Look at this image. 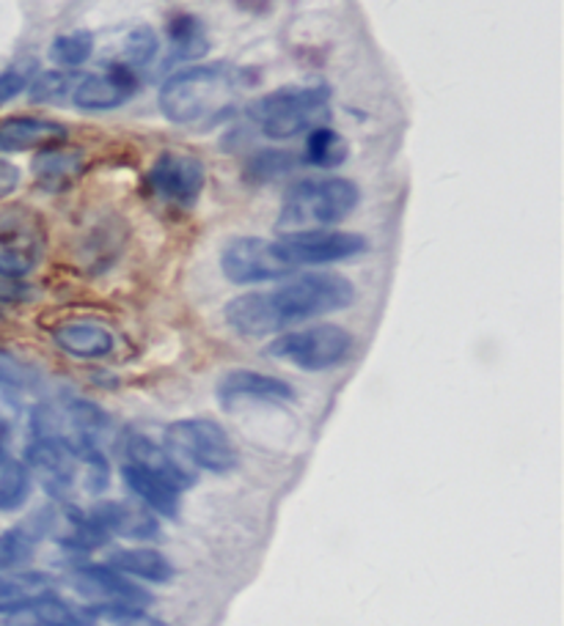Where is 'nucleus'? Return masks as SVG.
I'll use <instances>...</instances> for the list:
<instances>
[{"instance_id": "e433bc0d", "label": "nucleus", "mask_w": 564, "mask_h": 626, "mask_svg": "<svg viewBox=\"0 0 564 626\" xmlns=\"http://www.w3.org/2000/svg\"><path fill=\"white\" fill-rule=\"evenodd\" d=\"M0 626H3V624H0Z\"/></svg>"}, {"instance_id": "9b49d317", "label": "nucleus", "mask_w": 564, "mask_h": 626, "mask_svg": "<svg viewBox=\"0 0 564 626\" xmlns=\"http://www.w3.org/2000/svg\"><path fill=\"white\" fill-rule=\"evenodd\" d=\"M26 460L31 473H37L44 489L56 497L67 495L78 478V448L63 434H33Z\"/></svg>"}, {"instance_id": "b1692460", "label": "nucleus", "mask_w": 564, "mask_h": 626, "mask_svg": "<svg viewBox=\"0 0 564 626\" xmlns=\"http://www.w3.org/2000/svg\"><path fill=\"white\" fill-rule=\"evenodd\" d=\"M50 579L37 572H0V616L31 605L39 596L50 594Z\"/></svg>"}, {"instance_id": "f704fd0d", "label": "nucleus", "mask_w": 564, "mask_h": 626, "mask_svg": "<svg viewBox=\"0 0 564 626\" xmlns=\"http://www.w3.org/2000/svg\"><path fill=\"white\" fill-rule=\"evenodd\" d=\"M22 85H26V83H22V78L17 72L0 74V104L14 100V97L22 91Z\"/></svg>"}, {"instance_id": "473e14b6", "label": "nucleus", "mask_w": 564, "mask_h": 626, "mask_svg": "<svg viewBox=\"0 0 564 626\" xmlns=\"http://www.w3.org/2000/svg\"><path fill=\"white\" fill-rule=\"evenodd\" d=\"M33 385V371L26 363L17 361L14 355L0 350V387H11V391H26Z\"/></svg>"}, {"instance_id": "4be33fe9", "label": "nucleus", "mask_w": 564, "mask_h": 626, "mask_svg": "<svg viewBox=\"0 0 564 626\" xmlns=\"http://www.w3.org/2000/svg\"><path fill=\"white\" fill-rule=\"evenodd\" d=\"M80 173H83V154L74 152V149L50 147L42 149L33 160V179H37L39 188L50 190V193L67 190Z\"/></svg>"}, {"instance_id": "c9c22d12", "label": "nucleus", "mask_w": 564, "mask_h": 626, "mask_svg": "<svg viewBox=\"0 0 564 626\" xmlns=\"http://www.w3.org/2000/svg\"><path fill=\"white\" fill-rule=\"evenodd\" d=\"M6 451H9V423L0 417V465L6 462Z\"/></svg>"}, {"instance_id": "39448f33", "label": "nucleus", "mask_w": 564, "mask_h": 626, "mask_svg": "<svg viewBox=\"0 0 564 626\" xmlns=\"http://www.w3.org/2000/svg\"><path fill=\"white\" fill-rule=\"evenodd\" d=\"M163 445L182 467L190 473L204 470V473L223 475L238 467V448L221 423L210 417H185L174 421L163 434Z\"/></svg>"}, {"instance_id": "ddd939ff", "label": "nucleus", "mask_w": 564, "mask_h": 626, "mask_svg": "<svg viewBox=\"0 0 564 626\" xmlns=\"http://www.w3.org/2000/svg\"><path fill=\"white\" fill-rule=\"evenodd\" d=\"M218 398L226 407H232L238 402L284 404L295 398V387L290 382L279 380V376L262 374V371L234 368L229 374H223L221 382H218Z\"/></svg>"}, {"instance_id": "5701e85b", "label": "nucleus", "mask_w": 564, "mask_h": 626, "mask_svg": "<svg viewBox=\"0 0 564 626\" xmlns=\"http://www.w3.org/2000/svg\"><path fill=\"white\" fill-rule=\"evenodd\" d=\"M108 566L122 572L124 577H135L152 585H165L174 579V564H171L163 553H158V549L152 547L117 549V553L111 555V564Z\"/></svg>"}, {"instance_id": "f8f14e48", "label": "nucleus", "mask_w": 564, "mask_h": 626, "mask_svg": "<svg viewBox=\"0 0 564 626\" xmlns=\"http://www.w3.org/2000/svg\"><path fill=\"white\" fill-rule=\"evenodd\" d=\"M72 588L91 605H127V607H149L152 596L147 588L132 583L113 566L83 564L72 572Z\"/></svg>"}, {"instance_id": "423d86ee", "label": "nucleus", "mask_w": 564, "mask_h": 626, "mask_svg": "<svg viewBox=\"0 0 564 626\" xmlns=\"http://www.w3.org/2000/svg\"><path fill=\"white\" fill-rule=\"evenodd\" d=\"M353 335L339 324H314L279 335L268 355L303 371H331L353 355Z\"/></svg>"}, {"instance_id": "c756f323", "label": "nucleus", "mask_w": 564, "mask_h": 626, "mask_svg": "<svg viewBox=\"0 0 564 626\" xmlns=\"http://www.w3.org/2000/svg\"><path fill=\"white\" fill-rule=\"evenodd\" d=\"M85 610L91 613V618H102V622L113 626H169L160 618H154L152 613H147V607H127V605H89Z\"/></svg>"}, {"instance_id": "cd10ccee", "label": "nucleus", "mask_w": 564, "mask_h": 626, "mask_svg": "<svg viewBox=\"0 0 564 626\" xmlns=\"http://www.w3.org/2000/svg\"><path fill=\"white\" fill-rule=\"evenodd\" d=\"M94 52V37L89 31H72V33H61V37L53 39L50 44V61L59 63L63 69H74L83 67L85 61Z\"/></svg>"}, {"instance_id": "72a5a7b5", "label": "nucleus", "mask_w": 564, "mask_h": 626, "mask_svg": "<svg viewBox=\"0 0 564 626\" xmlns=\"http://www.w3.org/2000/svg\"><path fill=\"white\" fill-rule=\"evenodd\" d=\"M20 188V168L0 156V201Z\"/></svg>"}, {"instance_id": "bb28decb", "label": "nucleus", "mask_w": 564, "mask_h": 626, "mask_svg": "<svg viewBox=\"0 0 564 626\" xmlns=\"http://www.w3.org/2000/svg\"><path fill=\"white\" fill-rule=\"evenodd\" d=\"M303 160L314 168H336L348 160V141L331 127L320 124L306 132V149Z\"/></svg>"}, {"instance_id": "9d476101", "label": "nucleus", "mask_w": 564, "mask_h": 626, "mask_svg": "<svg viewBox=\"0 0 564 626\" xmlns=\"http://www.w3.org/2000/svg\"><path fill=\"white\" fill-rule=\"evenodd\" d=\"M149 190L171 206L190 209L204 193L207 168L199 156L185 152H163L149 168Z\"/></svg>"}, {"instance_id": "a211bd4d", "label": "nucleus", "mask_w": 564, "mask_h": 626, "mask_svg": "<svg viewBox=\"0 0 564 626\" xmlns=\"http://www.w3.org/2000/svg\"><path fill=\"white\" fill-rule=\"evenodd\" d=\"M53 514L56 512H50V508H39L33 517H28L26 522H20V525L0 533V572H14L17 566H22L37 553L39 542L53 531Z\"/></svg>"}, {"instance_id": "6ab92c4d", "label": "nucleus", "mask_w": 564, "mask_h": 626, "mask_svg": "<svg viewBox=\"0 0 564 626\" xmlns=\"http://www.w3.org/2000/svg\"><path fill=\"white\" fill-rule=\"evenodd\" d=\"M3 626H91L94 624V618H91V613L80 610V607L69 605L67 599H61V596H56L53 590L44 596H39V599H33L31 605L20 607V610L9 613V616H3Z\"/></svg>"}, {"instance_id": "f03ea898", "label": "nucleus", "mask_w": 564, "mask_h": 626, "mask_svg": "<svg viewBox=\"0 0 564 626\" xmlns=\"http://www.w3.org/2000/svg\"><path fill=\"white\" fill-rule=\"evenodd\" d=\"M361 201L359 184L344 176L301 179L286 190L275 229L281 234L331 229L355 212Z\"/></svg>"}, {"instance_id": "393cba45", "label": "nucleus", "mask_w": 564, "mask_h": 626, "mask_svg": "<svg viewBox=\"0 0 564 626\" xmlns=\"http://www.w3.org/2000/svg\"><path fill=\"white\" fill-rule=\"evenodd\" d=\"M165 33H169V48L174 61H195V58H201L210 50L204 26L190 14L171 17Z\"/></svg>"}, {"instance_id": "2f4dec72", "label": "nucleus", "mask_w": 564, "mask_h": 626, "mask_svg": "<svg viewBox=\"0 0 564 626\" xmlns=\"http://www.w3.org/2000/svg\"><path fill=\"white\" fill-rule=\"evenodd\" d=\"M72 89V78L67 72H44L33 80L31 100L33 102H56L63 100Z\"/></svg>"}, {"instance_id": "aec40b11", "label": "nucleus", "mask_w": 564, "mask_h": 626, "mask_svg": "<svg viewBox=\"0 0 564 626\" xmlns=\"http://www.w3.org/2000/svg\"><path fill=\"white\" fill-rule=\"evenodd\" d=\"M53 339L67 355L80 357V361H100V357L111 355L113 346H117V339L105 324L85 322V319L59 324Z\"/></svg>"}, {"instance_id": "2eb2a0df", "label": "nucleus", "mask_w": 564, "mask_h": 626, "mask_svg": "<svg viewBox=\"0 0 564 626\" xmlns=\"http://www.w3.org/2000/svg\"><path fill=\"white\" fill-rule=\"evenodd\" d=\"M94 519L108 531V536L135 538V542H149L160 536L158 514L149 512L141 501H105L94 508Z\"/></svg>"}, {"instance_id": "dca6fc26", "label": "nucleus", "mask_w": 564, "mask_h": 626, "mask_svg": "<svg viewBox=\"0 0 564 626\" xmlns=\"http://www.w3.org/2000/svg\"><path fill=\"white\" fill-rule=\"evenodd\" d=\"M122 448H124V460H127L124 465L141 467V470H147V473L160 475V478L171 481L177 489H188V486L195 481V473H190L188 467H182L180 462H177L174 456L165 451V445L154 443V440L147 437V434H138V432L124 434Z\"/></svg>"}, {"instance_id": "7ed1b4c3", "label": "nucleus", "mask_w": 564, "mask_h": 626, "mask_svg": "<svg viewBox=\"0 0 564 626\" xmlns=\"http://www.w3.org/2000/svg\"><path fill=\"white\" fill-rule=\"evenodd\" d=\"M275 330H284L295 322L328 316L355 303V286L336 272H306L281 286L264 292Z\"/></svg>"}, {"instance_id": "7c9ffc66", "label": "nucleus", "mask_w": 564, "mask_h": 626, "mask_svg": "<svg viewBox=\"0 0 564 626\" xmlns=\"http://www.w3.org/2000/svg\"><path fill=\"white\" fill-rule=\"evenodd\" d=\"M292 162H295V156L290 152H275V149H264L262 154H256L251 160L249 165V173L256 182H270V179L281 176V173H286L292 168Z\"/></svg>"}, {"instance_id": "0eeeda50", "label": "nucleus", "mask_w": 564, "mask_h": 626, "mask_svg": "<svg viewBox=\"0 0 564 626\" xmlns=\"http://www.w3.org/2000/svg\"><path fill=\"white\" fill-rule=\"evenodd\" d=\"M48 234L37 212L28 206L0 209V277L20 281L44 259Z\"/></svg>"}, {"instance_id": "4468645a", "label": "nucleus", "mask_w": 564, "mask_h": 626, "mask_svg": "<svg viewBox=\"0 0 564 626\" xmlns=\"http://www.w3.org/2000/svg\"><path fill=\"white\" fill-rule=\"evenodd\" d=\"M138 80L132 69L113 63L105 72L85 74L78 85H74L72 100L83 110H113L124 104L135 94Z\"/></svg>"}, {"instance_id": "a878e982", "label": "nucleus", "mask_w": 564, "mask_h": 626, "mask_svg": "<svg viewBox=\"0 0 564 626\" xmlns=\"http://www.w3.org/2000/svg\"><path fill=\"white\" fill-rule=\"evenodd\" d=\"M33 489V473L26 462L6 460L0 465V512L14 514L28 503Z\"/></svg>"}, {"instance_id": "f257e3e1", "label": "nucleus", "mask_w": 564, "mask_h": 626, "mask_svg": "<svg viewBox=\"0 0 564 626\" xmlns=\"http://www.w3.org/2000/svg\"><path fill=\"white\" fill-rule=\"evenodd\" d=\"M251 74L234 63H193L171 74L160 89V110L174 124H210L240 102Z\"/></svg>"}, {"instance_id": "6e6552de", "label": "nucleus", "mask_w": 564, "mask_h": 626, "mask_svg": "<svg viewBox=\"0 0 564 626\" xmlns=\"http://www.w3.org/2000/svg\"><path fill=\"white\" fill-rule=\"evenodd\" d=\"M275 242V251L284 259V264L292 272L301 266H325L339 264V261L359 259L370 251L366 236L353 234V231L336 229H314L298 231V234H281Z\"/></svg>"}, {"instance_id": "f3484780", "label": "nucleus", "mask_w": 564, "mask_h": 626, "mask_svg": "<svg viewBox=\"0 0 564 626\" xmlns=\"http://www.w3.org/2000/svg\"><path fill=\"white\" fill-rule=\"evenodd\" d=\"M67 141V127L59 121L17 115L0 124V152H42Z\"/></svg>"}, {"instance_id": "c85d7f7f", "label": "nucleus", "mask_w": 564, "mask_h": 626, "mask_svg": "<svg viewBox=\"0 0 564 626\" xmlns=\"http://www.w3.org/2000/svg\"><path fill=\"white\" fill-rule=\"evenodd\" d=\"M158 50H160L158 33H154L152 28L141 26V28H135V31H130V37H127L122 61L119 63L135 72V69L149 67V63L154 61V55H158Z\"/></svg>"}, {"instance_id": "412c9836", "label": "nucleus", "mask_w": 564, "mask_h": 626, "mask_svg": "<svg viewBox=\"0 0 564 626\" xmlns=\"http://www.w3.org/2000/svg\"><path fill=\"white\" fill-rule=\"evenodd\" d=\"M122 475H124V484L130 486L132 497L141 501L149 512H154L158 517H169V519H174L177 514H180L182 489H177L171 481L160 478V475H154V473H147V470H141V467H132V465H124Z\"/></svg>"}, {"instance_id": "20e7f679", "label": "nucleus", "mask_w": 564, "mask_h": 626, "mask_svg": "<svg viewBox=\"0 0 564 626\" xmlns=\"http://www.w3.org/2000/svg\"><path fill=\"white\" fill-rule=\"evenodd\" d=\"M328 100H331L328 85H284L259 97L249 108V115L262 135L273 141H292L320 127Z\"/></svg>"}, {"instance_id": "1a4fd4ad", "label": "nucleus", "mask_w": 564, "mask_h": 626, "mask_svg": "<svg viewBox=\"0 0 564 626\" xmlns=\"http://www.w3.org/2000/svg\"><path fill=\"white\" fill-rule=\"evenodd\" d=\"M221 270L226 281L238 286H251V283L284 281L292 275L290 266L275 251V242L262 240V236H234L221 251Z\"/></svg>"}]
</instances>
